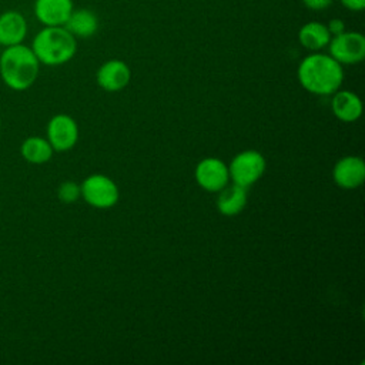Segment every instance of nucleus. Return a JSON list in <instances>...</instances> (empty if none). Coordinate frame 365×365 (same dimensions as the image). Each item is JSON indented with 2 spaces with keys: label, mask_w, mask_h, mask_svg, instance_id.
Listing matches in <instances>:
<instances>
[{
  "label": "nucleus",
  "mask_w": 365,
  "mask_h": 365,
  "mask_svg": "<svg viewBox=\"0 0 365 365\" xmlns=\"http://www.w3.org/2000/svg\"><path fill=\"white\" fill-rule=\"evenodd\" d=\"M299 84L317 96H331L339 90L344 80L342 64L329 54L312 53L302 58L297 70Z\"/></svg>",
  "instance_id": "nucleus-1"
},
{
  "label": "nucleus",
  "mask_w": 365,
  "mask_h": 365,
  "mask_svg": "<svg viewBox=\"0 0 365 365\" xmlns=\"http://www.w3.org/2000/svg\"><path fill=\"white\" fill-rule=\"evenodd\" d=\"M40 61L31 47L23 43L4 47L0 54V76L3 83L16 91L27 90L38 77Z\"/></svg>",
  "instance_id": "nucleus-2"
},
{
  "label": "nucleus",
  "mask_w": 365,
  "mask_h": 365,
  "mask_svg": "<svg viewBox=\"0 0 365 365\" xmlns=\"http://www.w3.org/2000/svg\"><path fill=\"white\" fill-rule=\"evenodd\" d=\"M31 50L40 64L60 66L74 57L77 40L64 26H44L34 36Z\"/></svg>",
  "instance_id": "nucleus-3"
},
{
  "label": "nucleus",
  "mask_w": 365,
  "mask_h": 365,
  "mask_svg": "<svg viewBox=\"0 0 365 365\" xmlns=\"http://www.w3.org/2000/svg\"><path fill=\"white\" fill-rule=\"evenodd\" d=\"M267 161L257 150H245L238 153L228 165L230 178L234 184L248 188L257 182L265 173Z\"/></svg>",
  "instance_id": "nucleus-4"
},
{
  "label": "nucleus",
  "mask_w": 365,
  "mask_h": 365,
  "mask_svg": "<svg viewBox=\"0 0 365 365\" xmlns=\"http://www.w3.org/2000/svg\"><path fill=\"white\" fill-rule=\"evenodd\" d=\"M80 192L88 205L100 210L114 207L120 197L117 184L103 174L87 177L80 185Z\"/></svg>",
  "instance_id": "nucleus-5"
},
{
  "label": "nucleus",
  "mask_w": 365,
  "mask_h": 365,
  "mask_svg": "<svg viewBox=\"0 0 365 365\" xmlns=\"http://www.w3.org/2000/svg\"><path fill=\"white\" fill-rule=\"evenodd\" d=\"M329 56L339 64H356L365 58V37L358 31H342L328 43Z\"/></svg>",
  "instance_id": "nucleus-6"
},
{
  "label": "nucleus",
  "mask_w": 365,
  "mask_h": 365,
  "mask_svg": "<svg viewBox=\"0 0 365 365\" xmlns=\"http://www.w3.org/2000/svg\"><path fill=\"white\" fill-rule=\"evenodd\" d=\"M194 177L197 184L205 191L218 192L228 184V165L217 157H205L197 164Z\"/></svg>",
  "instance_id": "nucleus-7"
},
{
  "label": "nucleus",
  "mask_w": 365,
  "mask_h": 365,
  "mask_svg": "<svg viewBox=\"0 0 365 365\" xmlns=\"http://www.w3.org/2000/svg\"><path fill=\"white\" fill-rule=\"evenodd\" d=\"M47 140L54 151H68L78 140V127L68 114H56L47 124Z\"/></svg>",
  "instance_id": "nucleus-8"
},
{
  "label": "nucleus",
  "mask_w": 365,
  "mask_h": 365,
  "mask_svg": "<svg viewBox=\"0 0 365 365\" xmlns=\"http://www.w3.org/2000/svg\"><path fill=\"white\" fill-rule=\"evenodd\" d=\"M335 184L345 190H354L362 185L365 180V163L358 155H345L339 158L332 170Z\"/></svg>",
  "instance_id": "nucleus-9"
},
{
  "label": "nucleus",
  "mask_w": 365,
  "mask_h": 365,
  "mask_svg": "<svg viewBox=\"0 0 365 365\" xmlns=\"http://www.w3.org/2000/svg\"><path fill=\"white\" fill-rule=\"evenodd\" d=\"M97 84L110 93L120 91L130 83L131 70L123 60H108L97 70Z\"/></svg>",
  "instance_id": "nucleus-10"
},
{
  "label": "nucleus",
  "mask_w": 365,
  "mask_h": 365,
  "mask_svg": "<svg viewBox=\"0 0 365 365\" xmlns=\"http://www.w3.org/2000/svg\"><path fill=\"white\" fill-rule=\"evenodd\" d=\"M33 10L43 26H64L74 4L73 0H34Z\"/></svg>",
  "instance_id": "nucleus-11"
},
{
  "label": "nucleus",
  "mask_w": 365,
  "mask_h": 365,
  "mask_svg": "<svg viewBox=\"0 0 365 365\" xmlns=\"http://www.w3.org/2000/svg\"><path fill=\"white\" fill-rule=\"evenodd\" d=\"M27 36V20L17 10H7L0 14V44L4 47L24 41Z\"/></svg>",
  "instance_id": "nucleus-12"
},
{
  "label": "nucleus",
  "mask_w": 365,
  "mask_h": 365,
  "mask_svg": "<svg viewBox=\"0 0 365 365\" xmlns=\"http://www.w3.org/2000/svg\"><path fill=\"white\" fill-rule=\"evenodd\" d=\"M331 108L334 115L344 123L356 121L362 114L361 98L349 90H336L332 96Z\"/></svg>",
  "instance_id": "nucleus-13"
},
{
  "label": "nucleus",
  "mask_w": 365,
  "mask_h": 365,
  "mask_svg": "<svg viewBox=\"0 0 365 365\" xmlns=\"http://www.w3.org/2000/svg\"><path fill=\"white\" fill-rule=\"evenodd\" d=\"M217 208L222 215L234 217L240 214L247 205V188L240 187L232 182V185H225L218 191Z\"/></svg>",
  "instance_id": "nucleus-14"
},
{
  "label": "nucleus",
  "mask_w": 365,
  "mask_h": 365,
  "mask_svg": "<svg viewBox=\"0 0 365 365\" xmlns=\"http://www.w3.org/2000/svg\"><path fill=\"white\" fill-rule=\"evenodd\" d=\"M64 27L77 38H87L96 34L98 29L97 14L88 9H74Z\"/></svg>",
  "instance_id": "nucleus-15"
},
{
  "label": "nucleus",
  "mask_w": 365,
  "mask_h": 365,
  "mask_svg": "<svg viewBox=\"0 0 365 365\" xmlns=\"http://www.w3.org/2000/svg\"><path fill=\"white\" fill-rule=\"evenodd\" d=\"M298 40L307 50L319 51L328 46L331 34L327 24L319 21H308L298 30Z\"/></svg>",
  "instance_id": "nucleus-16"
},
{
  "label": "nucleus",
  "mask_w": 365,
  "mask_h": 365,
  "mask_svg": "<svg viewBox=\"0 0 365 365\" xmlns=\"http://www.w3.org/2000/svg\"><path fill=\"white\" fill-rule=\"evenodd\" d=\"M21 155L27 163L31 164H44L47 163L51 155H53V147L48 143L47 138L43 137H29L23 141L21 147H20Z\"/></svg>",
  "instance_id": "nucleus-17"
},
{
  "label": "nucleus",
  "mask_w": 365,
  "mask_h": 365,
  "mask_svg": "<svg viewBox=\"0 0 365 365\" xmlns=\"http://www.w3.org/2000/svg\"><path fill=\"white\" fill-rule=\"evenodd\" d=\"M80 185L74 181H64L58 185L57 197L64 204H71L80 198Z\"/></svg>",
  "instance_id": "nucleus-18"
},
{
  "label": "nucleus",
  "mask_w": 365,
  "mask_h": 365,
  "mask_svg": "<svg viewBox=\"0 0 365 365\" xmlns=\"http://www.w3.org/2000/svg\"><path fill=\"white\" fill-rule=\"evenodd\" d=\"M302 4L314 11H321V10H327L334 0H301Z\"/></svg>",
  "instance_id": "nucleus-19"
},
{
  "label": "nucleus",
  "mask_w": 365,
  "mask_h": 365,
  "mask_svg": "<svg viewBox=\"0 0 365 365\" xmlns=\"http://www.w3.org/2000/svg\"><path fill=\"white\" fill-rule=\"evenodd\" d=\"M327 29H328V31H329V34L332 37V36H336V34H341L342 31H345V23H344L342 19L334 17V19H331L328 21Z\"/></svg>",
  "instance_id": "nucleus-20"
},
{
  "label": "nucleus",
  "mask_w": 365,
  "mask_h": 365,
  "mask_svg": "<svg viewBox=\"0 0 365 365\" xmlns=\"http://www.w3.org/2000/svg\"><path fill=\"white\" fill-rule=\"evenodd\" d=\"M341 4L351 11H362L365 9V0H339Z\"/></svg>",
  "instance_id": "nucleus-21"
},
{
  "label": "nucleus",
  "mask_w": 365,
  "mask_h": 365,
  "mask_svg": "<svg viewBox=\"0 0 365 365\" xmlns=\"http://www.w3.org/2000/svg\"><path fill=\"white\" fill-rule=\"evenodd\" d=\"M0 127H1V120H0Z\"/></svg>",
  "instance_id": "nucleus-22"
}]
</instances>
